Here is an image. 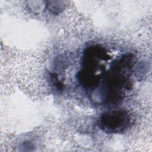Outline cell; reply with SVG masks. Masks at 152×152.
<instances>
[{
	"instance_id": "obj_1",
	"label": "cell",
	"mask_w": 152,
	"mask_h": 152,
	"mask_svg": "<svg viewBox=\"0 0 152 152\" xmlns=\"http://www.w3.org/2000/svg\"><path fill=\"white\" fill-rule=\"evenodd\" d=\"M111 115H109L110 119L107 117H105V122H109V124H106V125L109 124V126H108L107 129H112L113 131H119L121 129L126 122V119H125V114L121 112L117 113H112Z\"/></svg>"
}]
</instances>
